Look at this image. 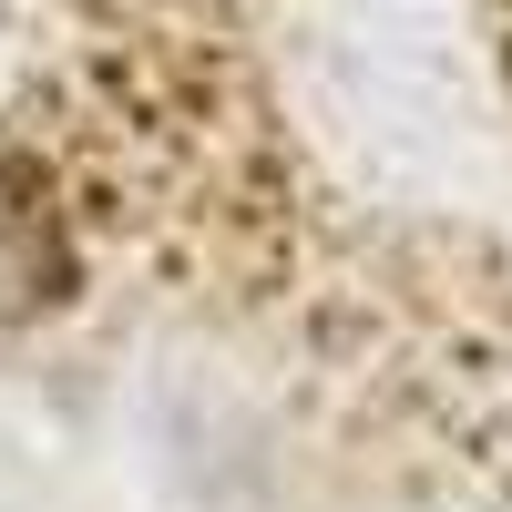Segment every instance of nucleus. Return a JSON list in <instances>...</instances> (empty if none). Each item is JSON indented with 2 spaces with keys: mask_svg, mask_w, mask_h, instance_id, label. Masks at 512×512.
Segmentation results:
<instances>
[{
  "mask_svg": "<svg viewBox=\"0 0 512 512\" xmlns=\"http://www.w3.org/2000/svg\"><path fill=\"white\" fill-rule=\"evenodd\" d=\"M502 11H512V0H502Z\"/></svg>",
  "mask_w": 512,
  "mask_h": 512,
  "instance_id": "obj_1",
  "label": "nucleus"
}]
</instances>
